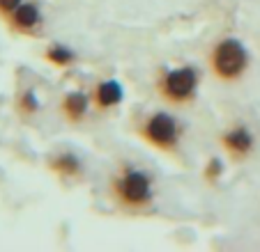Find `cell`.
<instances>
[{"mask_svg":"<svg viewBox=\"0 0 260 252\" xmlns=\"http://www.w3.org/2000/svg\"><path fill=\"white\" fill-rule=\"evenodd\" d=\"M5 25L12 34H19V37H40L44 28V14L37 3L23 0L14 10V14L5 21Z\"/></svg>","mask_w":260,"mask_h":252,"instance_id":"obj_6","label":"cell"},{"mask_svg":"<svg viewBox=\"0 0 260 252\" xmlns=\"http://www.w3.org/2000/svg\"><path fill=\"white\" fill-rule=\"evenodd\" d=\"M42 58H44L46 64L60 69V71H67V69H72L74 64L79 62V55H76V51H74L72 46L62 44V41H51V44L44 49Z\"/></svg>","mask_w":260,"mask_h":252,"instance_id":"obj_10","label":"cell"},{"mask_svg":"<svg viewBox=\"0 0 260 252\" xmlns=\"http://www.w3.org/2000/svg\"><path fill=\"white\" fill-rule=\"evenodd\" d=\"M46 170L62 181H72L83 177L85 165H83V158L76 151L64 149V151H55V154H51L46 158Z\"/></svg>","mask_w":260,"mask_h":252,"instance_id":"obj_9","label":"cell"},{"mask_svg":"<svg viewBox=\"0 0 260 252\" xmlns=\"http://www.w3.org/2000/svg\"><path fill=\"white\" fill-rule=\"evenodd\" d=\"M12 108H14V115L19 117L21 121H32L42 110V99L32 88H25L14 97Z\"/></svg>","mask_w":260,"mask_h":252,"instance_id":"obj_11","label":"cell"},{"mask_svg":"<svg viewBox=\"0 0 260 252\" xmlns=\"http://www.w3.org/2000/svg\"><path fill=\"white\" fill-rule=\"evenodd\" d=\"M216 142H219L221 151H223L233 163H244L255 151V133L251 131L246 124H242V121L223 129V131L219 133V138H216Z\"/></svg>","mask_w":260,"mask_h":252,"instance_id":"obj_5","label":"cell"},{"mask_svg":"<svg viewBox=\"0 0 260 252\" xmlns=\"http://www.w3.org/2000/svg\"><path fill=\"white\" fill-rule=\"evenodd\" d=\"M90 101L94 112H111L124 101V88L118 78H102L90 88Z\"/></svg>","mask_w":260,"mask_h":252,"instance_id":"obj_7","label":"cell"},{"mask_svg":"<svg viewBox=\"0 0 260 252\" xmlns=\"http://www.w3.org/2000/svg\"><path fill=\"white\" fill-rule=\"evenodd\" d=\"M90 108H92L90 92H83V90H69V92H64L62 97H60V103H58L60 117H62L69 126L83 124Z\"/></svg>","mask_w":260,"mask_h":252,"instance_id":"obj_8","label":"cell"},{"mask_svg":"<svg viewBox=\"0 0 260 252\" xmlns=\"http://www.w3.org/2000/svg\"><path fill=\"white\" fill-rule=\"evenodd\" d=\"M221 175H223V160H221L219 156H212V158L207 160L205 170H203V179H205L207 184H216V181L221 179Z\"/></svg>","mask_w":260,"mask_h":252,"instance_id":"obj_12","label":"cell"},{"mask_svg":"<svg viewBox=\"0 0 260 252\" xmlns=\"http://www.w3.org/2000/svg\"><path fill=\"white\" fill-rule=\"evenodd\" d=\"M201 73L193 64L164 67L154 78V92L159 101L171 108H191L198 99Z\"/></svg>","mask_w":260,"mask_h":252,"instance_id":"obj_3","label":"cell"},{"mask_svg":"<svg viewBox=\"0 0 260 252\" xmlns=\"http://www.w3.org/2000/svg\"><path fill=\"white\" fill-rule=\"evenodd\" d=\"M136 136L159 154L177 156L182 142V121L168 110H152L136 124Z\"/></svg>","mask_w":260,"mask_h":252,"instance_id":"obj_4","label":"cell"},{"mask_svg":"<svg viewBox=\"0 0 260 252\" xmlns=\"http://www.w3.org/2000/svg\"><path fill=\"white\" fill-rule=\"evenodd\" d=\"M23 0H0V21H7Z\"/></svg>","mask_w":260,"mask_h":252,"instance_id":"obj_13","label":"cell"},{"mask_svg":"<svg viewBox=\"0 0 260 252\" xmlns=\"http://www.w3.org/2000/svg\"><path fill=\"white\" fill-rule=\"evenodd\" d=\"M108 197L124 216H147L157 202L154 177L134 163H120L108 179Z\"/></svg>","mask_w":260,"mask_h":252,"instance_id":"obj_1","label":"cell"},{"mask_svg":"<svg viewBox=\"0 0 260 252\" xmlns=\"http://www.w3.org/2000/svg\"><path fill=\"white\" fill-rule=\"evenodd\" d=\"M251 53L237 37H221L207 51V69L221 85H237L249 73Z\"/></svg>","mask_w":260,"mask_h":252,"instance_id":"obj_2","label":"cell"}]
</instances>
